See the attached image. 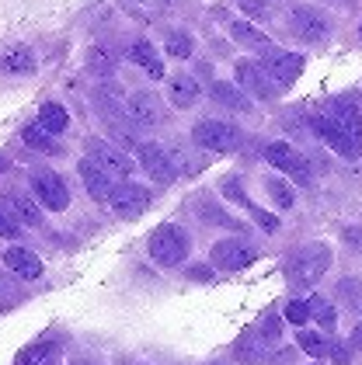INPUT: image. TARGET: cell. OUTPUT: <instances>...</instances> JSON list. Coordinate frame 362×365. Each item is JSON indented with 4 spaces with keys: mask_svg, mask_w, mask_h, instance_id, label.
<instances>
[{
    "mask_svg": "<svg viewBox=\"0 0 362 365\" xmlns=\"http://www.w3.org/2000/svg\"><path fill=\"white\" fill-rule=\"evenodd\" d=\"M111 209L122 216V220H136V216H143L146 212V205H150V192L143 188V185H136V181H119L115 185V192H111Z\"/></svg>",
    "mask_w": 362,
    "mask_h": 365,
    "instance_id": "52a82bcc",
    "label": "cell"
},
{
    "mask_svg": "<svg viewBox=\"0 0 362 365\" xmlns=\"http://www.w3.org/2000/svg\"><path fill=\"white\" fill-rule=\"evenodd\" d=\"M348 344H352V351H362V324L352 331V337H348Z\"/></svg>",
    "mask_w": 362,
    "mask_h": 365,
    "instance_id": "ee69618b",
    "label": "cell"
},
{
    "mask_svg": "<svg viewBox=\"0 0 362 365\" xmlns=\"http://www.w3.org/2000/svg\"><path fill=\"white\" fill-rule=\"evenodd\" d=\"M209 257H213V264L223 268V272H241V268H248L251 261L258 257V251H254L251 244H241V240H220Z\"/></svg>",
    "mask_w": 362,
    "mask_h": 365,
    "instance_id": "4fadbf2b",
    "label": "cell"
},
{
    "mask_svg": "<svg viewBox=\"0 0 362 365\" xmlns=\"http://www.w3.org/2000/svg\"><path fill=\"white\" fill-rule=\"evenodd\" d=\"M209 94H213V101H216V105L230 108V112H241V115L251 112V98H248V91H244V87L226 84V81H216Z\"/></svg>",
    "mask_w": 362,
    "mask_h": 365,
    "instance_id": "d6986e66",
    "label": "cell"
},
{
    "mask_svg": "<svg viewBox=\"0 0 362 365\" xmlns=\"http://www.w3.org/2000/svg\"><path fill=\"white\" fill-rule=\"evenodd\" d=\"M310 129H313L321 140L328 143L334 153H341L345 160H359V157H362V146L352 140V136H348V133H345V129H341V125H338V122H334L328 112H324V115H313V118H310Z\"/></svg>",
    "mask_w": 362,
    "mask_h": 365,
    "instance_id": "5b68a950",
    "label": "cell"
},
{
    "mask_svg": "<svg viewBox=\"0 0 362 365\" xmlns=\"http://www.w3.org/2000/svg\"><path fill=\"white\" fill-rule=\"evenodd\" d=\"M241 11L251 14V18H268L272 14V0H237Z\"/></svg>",
    "mask_w": 362,
    "mask_h": 365,
    "instance_id": "8d00e7d4",
    "label": "cell"
},
{
    "mask_svg": "<svg viewBox=\"0 0 362 365\" xmlns=\"http://www.w3.org/2000/svg\"><path fill=\"white\" fill-rule=\"evenodd\" d=\"M223 195L230 198V202H241V205H254V202H251L248 198V192H244V185H241V181H237V178H226V181H223Z\"/></svg>",
    "mask_w": 362,
    "mask_h": 365,
    "instance_id": "d590c367",
    "label": "cell"
},
{
    "mask_svg": "<svg viewBox=\"0 0 362 365\" xmlns=\"http://www.w3.org/2000/svg\"><path fill=\"white\" fill-rule=\"evenodd\" d=\"M331 268V247L328 244H303L289 261V282L293 285H313Z\"/></svg>",
    "mask_w": 362,
    "mask_h": 365,
    "instance_id": "7a4b0ae2",
    "label": "cell"
},
{
    "mask_svg": "<svg viewBox=\"0 0 362 365\" xmlns=\"http://www.w3.org/2000/svg\"><path fill=\"white\" fill-rule=\"evenodd\" d=\"M192 143L202 150H213V153H230L241 146V129L230 122H220V118H206L192 129Z\"/></svg>",
    "mask_w": 362,
    "mask_h": 365,
    "instance_id": "3957f363",
    "label": "cell"
},
{
    "mask_svg": "<svg viewBox=\"0 0 362 365\" xmlns=\"http://www.w3.org/2000/svg\"><path fill=\"white\" fill-rule=\"evenodd\" d=\"M87 157L98 164V168H105L115 178V181H126L129 174H133V160L119 150V146H111L105 140H87Z\"/></svg>",
    "mask_w": 362,
    "mask_h": 365,
    "instance_id": "9c48e42d",
    "label": "cell"
},
{
    "mask_svg": "<svg viewBox=\"0 0 362 365\" xmlns=\"http://www.w3.org/2000/svg\"><path fill=\"white\" fill-rule=\"evenodd\" d=\"M171 101L178 105V108H192L195 101H198V84H195L192 77H185V73H178V77H171Z\"/></svg>",
    "mask_w": 362,
    "mask_h": 365,
    "instance_id": "cb8c5ba5",
    "label": "cell"
},
{
    "mask_svg": "<svg viewBox=\"0 0 362 365\" xmlns=\"http://www.w3.org/2000/svg\"><path fill=\"white\" fill-rule=\"evenodd\" d=\"M81 178H84L87 195L94 198V202H109L111 192H115V178H111L105 168H98L91 157H87V160H81Z\"/></svg>",
    "mask_w": 362,
    "mask_h": 365,
    "instance_id": "5bb4252c",
    "label": "cell"
},
{
    "mask_svg": "<svg viewBox=\"0 0 362 365\" xmlns=\"http://www.w3.org/2000/svg\"><path fill=\"white\" fill-rule=\"evenodd\" d=\"M18 233H21V223L14 220V212H4V209H0V237L14 240Z\"/></svg>",
    "mask_w": 362,
    "mask_h": 365,
    "instance_id": "f35d334b",
    "label": "cell"
},
{
    "mask_svg": "<svg viewBox=\"0 0 362 365\" xmlns=\"http://www.w3.org/2000/svg\"><path fill=\"white\" fill-rule=\"evenodd\" d=\"M345 240H348L352 247H359L362 251V230H345Z\"/></svg>",
    "mask_w": 362,
    "mask_h": 365,
    "instance_id": "7bdbcfd3",
    "label": "cell"
},
{
    "mask_svg": "<svg viewBox=\"0 0 362 365\" xmlns=\"http://www.w3.org/2000/svg\"><path fill=\"white\" fill-rule=\"evenodd\" d=\"M296 341H300V348H303L310 359H324V351H328V341H324V334H313V331H300V334H296Z\"/></svg>",
    "mask_w": 362,
    "mask_h": 365,
    "instance_id": "e575fe53",
    "label": "cell"
},
{
    "mask_svg": "<svg viewBox=\"0 0 362 365\" xmlns=\"http://www.w3.org/2000/svg\"><path fill=\"white\" fill-rule=\"evenodd\" d=\"M328 355H331L334 365H348V348L341 341H328Z\"/></svg>",
    "mask_w": 362,
    "mask_h": 365,
    "instance_id": "60d3db41",
    "label": "cell"
},
{
    "mask_svg": "<svg viewBox=\"0 0 362 365\" xmlns=\"http://www.w3.org/2000/svg\"><path fill=\"white\" fill-rule=\"evenodd\" d=\"M268 348H272V341L261 334V331H244V334L237 337V344H233L237 359L244 365H265L268 362Z\"/></svg>",
    "mask_w": 362,
    "mask_h": 365,
    "instance_id": "2e32d148",
    "label": "cell"
},
{
    "mask_svg": "<svg viewBox=\"0 0 362 365\" xmlns=\"http://www.w3.org/2000/svg\"><path fill=\"white\" fill-rule=\"evenodd\" d=\"M334 296L352 309V313H362V279H352V275H348V279H338Z\"/></svg>",
    "mask_w": 362,
    "mask_h": 365,
    "instance_id": "d4e9b609",
    "label": "cell"
},
{
    "mask_svg": "<svg viewBox=\"0 0 362 365\" xmlns=\"http://www.w3.org/2000/svg\"><path fill=\"white\" fill-rule=\"evenodd\" d=\"M31 192L53 212H63L70 205V192H66V185L56 170H31Z\"/></svg>",
    "mask_w": 362,
    "mask_h": 365,
    "instance_id": "8992f818",
    "label": "cell"
},
{
    "mask_svg": "<svg viewBox=\"0 0 362 365\" xmlns=\"http://www.w3.org/2000/svg\"><path fill=\"white\" fill-rule=\"evenodd\" d=\"M230 35H233L241 46H251V49H265V46H272V42L254 29V25H244V21H233V25H230Z\"/></svg>",
    "mask_w": 362,
    "mask_h": 365,
    "instance_id": "83f0119b",
    "label": "cell"
},
{
    "mask_svg": "<svg viewBox=\"0 0 362 365\" xmlns=\"http://www.w3.org/2000/svg\"><path fill=\"white\" fill-rule=\"evenodd\" d=\"M306 303H310V317H313L324 331H334V307L331 303H328L324 296H310Z\"/></svg>",
    "mask_w": 362,
    "mask_h": 365,
    "instance_id": "4dcf8cb0",
    "label": "cell"
},
{
    "mask_svg": "<svg viewBox=\"0 0 362 365\" xmlns=\"http://www.w3.org/2000/svg\"><path fill=\"white\" fill-rule=\"evenodd\" d=\"M286 317H289L293 324H306V317H310V303H303V299H289V303H286Z\"/></svg>",
    "mask_w": 362,
    "mask_h": 365,
    "instance_id": "74e56055",
    "label": "cell"
},
{
    "mask_svg": "<svg viewBox=\"0 0 362 365\" xmlns=\"http://www.w3.org/2000/svg\"><path fill=\"white\" fill-rule=\"evenodd\" d=\"M7 205H11V212H14V220L25 226H42V209L31 202L28 195H21V192H11L7 195Z\"/></svg>",
    "mask_w": 362,
    "mask_h": 365,
    "instance_id": "7402d4cb",
    "label": "cell"
},
{
    "mask_svg": "<svg viewBox=\"0 0 362 365\" xmlns=\"http://www.w3.org/2000/svg\"><path fill=\"white\" fill-rule=\"evenodd\" d=\"M126 112H129V118H133L136 125H143V129H154V125L164 122V105H161V98H157L154 91H136V94L129 98Z\"/></svg>",
    "mask_w": 362,
    "mask_h": 365,
    "instance_id": "7c38bea8",
    "label": "cell"
},
{
    "mask_svg": "<svg viewBox=\"0 0 362 365\" xmlns=\"http://www.w3.org/2000/svg\"><path fill=\"white\" fill-rule=\"evenodd\" d=\"M328 115H331L334 122L352 136V140L362 146V112L356 108V101L352 98H338V101H331V108H328Z\"/></svg>",
    "mask_w": 362,
    "mask_h": 365,
    "instance_id": "e0dca14e",
    "label": "cell"
},
{
    "mask_svg": "<svg viewBox=\"0 0 362 365\" xmlns=\"http://www.w3.org/2000/svg\"><path fill=\"white\" fill-rule=\"evenodd\" d=\"M4 264H7L18 279H28V282L42 275V261L31 251H25V247H7V251H4Z\"/></svg>",
    "mask_w": 362,
    "mask_h": 365,
    "instance_id": "ac0fdd59",
    "label": "cell"
},
{
    "mask_svg": "<svg viewBox=\"0 0 362 365\" xmlns=\"http://www.w3.org/2000/svg\"><path fill=\"white\" fill-rule=\"evenodd\" d=\"M188 233L181 230V226L174 223H164L154 230V237H150V257L161 264V268H174V264H181L185 257H188Z\"/></svg>",
    "mask_w": 362,
    "mask_h": 365,
    "instance_id": "6da1fadb",
    "label": "cell"
},
{
    "mask_svg": "<svg viewBox=\"0 0 362 365\" xmlns=\"http://www.w3.org/2000/svg\"><path fill=\"white\" fill-rule=\"evenodd\" d=\"M0 170H4V160H0Z\"/></svg>",
    "mask_w": 362,
    "mask_h": 365,
    "instance_id": "7dc6e473",
    "label": "cell"
},
{
    "mask_svg": "<svg viewBox=\"0 0 362 365\" xmlns=\"http://www.w3.org/2000/svg\"><path fill=\"white\" fill-rule=\"evenodd\" d=\"M39 125H46L49 133H63L66 125H70V115H66V108L63 105H42V112H39Z\"/></svg>",
    "mask_w": 362,
    "mask_h": 365,
    "instance_id": "4316f807",
    "label": "cell"
},
{
    "mask_svg": "<svg viewBox=\"0 0 362 365\" xmlns=\"http://www.w3.org/2000/svg\"><path fill=\"white\" fill-rule=\"evenodd\" d=\"M56 362H59V344L56 341H39V344H28L14 365H56Z\"/></svg>",
    "mask_w": 362,
    "mask_h": 365,
    "instance_id": "44dd1931",
    "label": "cell"
},
{
    "mask_svg": "<svg viewBox=\"0 0 362 365\" xmlns=\"http://www.w3.org/2000/svg\"><path fill=\"white\" fill-rule=\"evenodd\" d=\"M21 140H25L28 150H35V153H49V157H56L63 146L53 140V133L46 129V125H28L25 133H21Z\"/></svg>",
    "mask_w": 362,
    "mask_h": 365,
    "instance_id": "603a6c76",
    "label": "cell"
},
{
    "mask_svg": "<svg viewBox=\"0 0 362 365\" xmlns=\"http://www.w3.org/2000/svg\"><path fill=\"white\" fill-rule=\"evenodd\" d=\"M0 70L4 73H31L35 70V56H31V49H11L7 56L0 59Z\"/></svg>",
    "mask_w": 362,
    "mask_h": 365,
    "instance_id": "484cf974",
    "label": "cell"
},
{
    "mask_svg": "<svg viewBox=\"0 0 362 365\" xmlns=\"http://www.w3.org/2000/svg\"><path fill=\"white\" fill-rule=\"evenodd\" d=\"M188 275H192V279H198V282H206V279H209V268H192Z\"/></svg>",
    "mask_w": 362,
    "mask_h": 365,
    "instance_id": "f6af8a7d",
    "label": "cell"
},
{
    "mask_svg": "<svg viewBox=\"0 0 362 365\" xmlns=\"http://www.w3.org/2000/svg\"><path fill=\"white\" fill-rule=\"evenodd\" d=\"M258 331L268 337V341H276V337L282 334V320H278L276 313H265V317H261V327H258Z\"/></svg>",
    "mask_w": 362,
    "mask_h": 365,
    "instance_id": "ab89813d",
    "label": "cell"
},
{
    "mask_svg": "<svg viewBox=\"0 0 362 365\" xmlns=\"http://www.w3.org/2000/svg\"><path fill=\"white\" fill-rule=\"evenodd\" d=\"M167 56H174V59L192 56V35L188 31H171L167 35Z\"/></svg>",
    "mask_w": 362,
    "mask_h": 365,
    "instance_id": "1f68e13d",
    "label": "cell"
},
{
    "mask_svg": "<svg viewBox=\"0 0 362 365\" xmlns=\"http://www.w3.org/2000/svg\"><path fill=\"white\" fill-rule=\"evenodd\" d=\"M251 216H254V220L261 223V230H268V233H276V230H278V220H276V216H268V212H261L258 205H251Z\"/></svg>",
    "mask_w": 362,
    "mask_h": 365,
    "instance_id": "b9f144b4",
    "label": "cell"
},
{
    "mask_svg": "<svg viewBox=\"0 0 362 365\" xmlns=\"http://www.w3.org/2000/svg\"><path fill=\"white\" fill-rule=\"evenodd\" d=\"M139 164H143V170H146L157 185H171L174 174H178L171 153H167L164 146H157V143H139Z\"/></svg>",
    "mask_w": 362,
    "mask_h": 365,
    "instance_id": "8fae6325",
    "label": "cell"
},
{
    "mask_svg": "<svg viewBox=\"0 0 362 365\" xmlns=\"http://www.w3.org/2000/svg\"><path fill=\"white\" fill-rule=\"evenodd\" d=\"M87 70H91V73L109 77L111 70H115V56H111V49H105V46H94V49L87 53Z\"/></svg>",
    "mask_w": 362,
    "mask_h": 365,
    "instance_id": "f546056e",
    "label": "cell"
},
{
    "mask_svg": "<svg viewBox=\"0 0 362 365\" xmlns=\"http://www.w3.org/2000/svg\"><path fill=\"white\" fill-rule=\"evenodd\" d=\"M237 84L244 87L248 94L254 98H261V101H272L278 91L268 84V70H261V66H254V63H237Z\"/></svg>",
    "mask_w": 362,
    "mask_h": 365,
    "instance_id": "9a60e30c",
    "label": "cell"
},
{
    "mask_svg": "<svg viewBox=\"0 0 362 365\" xmlns=\"http://www.w3.org/2000/svg\"><path fill=\"white\" fill-rule=\"evenodd\" d=\"M261 53H265V70H268V77H272L278 87H289L303 73V59L296 56V53H282L276 46H265Z\"/></svg>",
    "mask_w": 362,
    "mask_h": 365,
    "instance_id": "30bf717a",
    "label": "cell"
},
{
    "mask_svg": "<svg viewBox=\"0 0 362 365\" xmlns=\"http://www.w3.org/2000/svg\"><path fill=\"white\" fill-rule=\"evenodd\" d=\"M198 216H202V220H206V223H216V226H230V230H237V220H230V216H226V212H223L220 205H213V202H206V198H202V202H198Z\"/></svg>",
    "mask_w": 362,
    "mask_h": 365,
    "instance_id": "d6a6232c",
    "label": "cell"
},
{
    "mask_svg": "<svg viewBox=\"0 0 362 365\" xmlns=\"http://www.w3.org/2000/svg\"><path fill=\"white\" fill-rule=\"evenodd\" d=\"M265 192L272 195V202H276L278 209H293V202H296V192L282 178H265Z\"/></svg>",
    "mask_w": 362,
    "mask_h": 365,
    "instance_id": "f1b7e54d",
    "label": "cell"
},
{
    "mask_svg": "<svg viewBox=\"0 0 362 365\" xmlns=\"http://www.w3.org/2000/svg\"><path fill=\"white\" fill-rule=\"evenodd\" d=\"M129 59L133 63H139L154 81H161L164 77V63H161V56H157V49L146 42V38H139V42H133V49H129Z\"/></svg>",
    "mask_w": 362,
    "mask_h": 365,
    "instance_id": "ffe728a7",
    "label": "cell"
},
{
    "mask_svg": "<svg viewBox=\"0 0 362 365\" xmlns=\"http://www.w3.org/2000/svg\"><path fill=\"white\" fill-rule=\"evenodd\" d=\"M265 160L272 164V168H278L282 174H289V178H296L300 185H313V170H310V164H306V157L296 150V146H289V143H268L265 146Z\"/></svg>",
    "mask_w": 362,
    "mask_h": 365,
    "instance_id": "277c9868",
    "label": "cell"
},
{
    "mask_svg": "<svg viewBox=\"0 0 362 365\" xmlns=\"http://www.w3.org/2000/svg\"><path fill=\"white\" fill-rule=\"evenodd\" d=\"M289 31L296 35V38H303V42H324L328 35H331V21L317 11V7H296L293 14H289Z\"/></svg>",
    "mask_w": 362,
    "mask_h": 365,
    "instance_id": "ba28073f",
    "label": "cell"
},
{
    "mask_svg": "<svg viewBox=\"0 0 362 365\" xmlns=\"http://www.w3.org/2000/svg\"><path fill=\"white\" fill-rule=\"evenodd\" d=\"M70 365H101V362H91V359H81V362H70Z\"/></svg>",
    "mask_w": 362,
    "mask_h": 365,
    "instance_id": "bcb514c9",
    "label": "cell"
},
{
    "mask_svg": "<svg viewBox=\"0 0 362 365\" xmlns=\"http://www.w3.org/2000/svg\"><path fill=\"white\" fill-rule=\"evenodd\" d=\"M18 299H21V285H18V279H11V275L0 272V309L18 307Z\"/></svg>",
    "mask_w": 362,
    "mask_h": 365,
    "instance_id": "836d02e7",
    "label": "cell"
}]
</instances>
